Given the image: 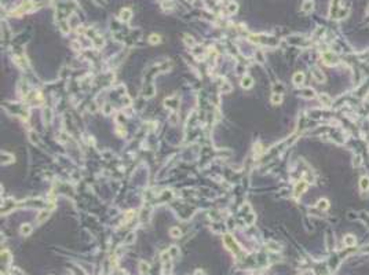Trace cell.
<instances>
[{
    "label": "cell",
    "instance_id": "5b68a950",
    "mask_svg": "<svg viewBox=\"0 0 369 275\" xmlns=\"http://www.w3.org/2000/svg\"><path fill=\"white\" fill-rule=\"evenodd\" d=\"M292 81H293L295 85H302L303 83H305V75H303L302 72H297L293 75V79H292Z\"/></svg>",
    "mask_w": 369,
    "mask_h": 275
},
{
    "label": "cell",
    "instance_id": "ac0fdd59",
    "mask_svg": "<svg viewBox=\"0 0 369 275\" xmlns=\"http://www.w3.org/2000/svg\"><path fill=\"white\" fill-rule=\"evenodd\" d=\"M149 41L152 44H156V43H160L161 39H160V36H158V34H152V36H150V39H149Z\"/></svg>",
    "mask_w": 369,
    "mask_h": 275
},
{
    "label": "cell",
    "instance_id": "30bf717a",
    "mask_svg": "<svg viewBox=\"0 0 369 275\" xmlns=\"http://www.w3.org/2000/svg\"><path fill=\"white\" fill-rule=\"evenodd\" d=\"M320 100H321V103L322 105H325V106H330L332 105V99L329 98L326 94H320Z\"/></svg>",
    "mask_w": 369,
    "mask_h": 275
},
{
    "label": "cell",
    "instance_id": "ffe728a7",
    "mask_svg": "<svg viewBox=\"0 0 369 275\" xmlns=\"http://www.w3.org/2000/svg\"><path fill=\"white\" fill-rule=\"evenodd\" d=\"M236 10H237V4H236V3H232V4L229 6V13L233 14V13H236Z\"/></svg>",
    "mask_w": 369,
    "mask_h": 275
},
{
    "label": "cell",
    "instance_id": "7a4b0ae2",
    "mask_svg": "<svg viewBox=\"0 0 369 275\" xmlns=\"http://www.w3.org/2000/svg\"><path fill=\"white\" fill-rule=\"evenodd\" d=\"M311 75H313V79H314L317 83H324V81H325V76H324L322 72H321L320 69H317V67H314V69H313Z\"/></svg>",
    "mask_w": 369,
    "mask_h": 275
},
{
    "label": "cell",
    "instance_id": "3957f363",
    "mask_svg": "<svg viewBox=\"0 0 369 275\" xmlns=\"http://www.w3.org/2000/svg\"><path fill=\"white\" fill-rule=\"evenodd\" d=\"M132 17V11L129 10V8H123L121 11H120V19L124 21V22H128L129 19H131Z\"/></svg>",
    "mask_w": 369,
    "mask_h": 275
},
{
    "label": "cell",
    "instance_id": "2e32d148",
    "mask_svg": "<svg viewBox=\"0 0 369 275\" xmlns=\"http://www.w3.org/2000/svg\"><path fill=\"white\" fill-rule=\"evenodd\" d=\"M318 208L322 209V211H326V209L329 208V202H328V200H320V202H318Z\"/></svg>",
    "mask_w": 369,
    "mask_h": 275
},
{
    "label": "cell",
    "instance_id": "8fae6325",
    "mask_svg": "<svg viewBox=\"0 0 369 275\" xmlns=\"http://www.w3.org/2000/svg\"><path fill=\"white\" fill-rule=\"evenodd\" d=\"M252 83H253V79L249 77V76H245V77L243 79V81H241V85H243L244 88H249L251 85H252Z\"/></svg>",
    "mask_w": 369,
    "mask_h": 275
},
{
    "label": "cell",
    "instance_id": "7c38bea8",
    "mask_svg": "<svg viewBox=\"0 0 369 275\" xmlns=\"http://www.w3.org/2000/svg\"><path fill=\"white\" fill-rule=\"evenodd\" d=\"M282 102V95L281 94H273V96H271V103L273 105H278V103Z\"/></svg>",
    "mask_w": 369,
    "mask_h": 275
},
{
    "label": "cell",
    "instance_id": "9a60e30c",
    "mask_svg": "<svg viewBox=\"0 0 369 275\" xmlns=\"http://www.w3.org/2000/svg\"><path fill=\"white\" fill-rule=\"evenodd\" d=\"M170 234H171V237H172V238H179L182 233H181V230H179L178 227H172V228L170 230Z\"/></svg>",
    "mask_w": 369,
    "mask_h": 275
},
{
    "label": "cell",
    "instance_id": "9c48e42d",
    "mask_svg": "<svg viewBox=\"0 0 369 275\" xmlns=\"http://www.w3.org/2000/svg\"><path fill=\"white\" fill-rule=\"evenodd\" d=\"M19 231H21V234H22V235L28 237V235L32 233V226H31V224H29V223L22 224V226H21V230H19Z\"/></svg>",
    "mask_w": 369,
    "mask_h": 275
},
{
    "label": "cell",
    "instance_id": "44dd1931",
    "mask_svg": "<svg viewBox=\"0 0 369 275\" xmlns=\"http://www.w3.org/2000/svg\"><path fill=\"white\" fill-rule=\"evenodd\" d=\"M132 242H134V234H129L128 238L125 239V244H132Z\"/></svg>",
    "mask_w": 369,
    "mask_h": 275
},
{
    "label": "cell",
    "instance_id": "d6986e66",
    "mask_svg": "<svg viewBox=\"0 0 369 275\" xmlns=\"http://www.w3.org/2000/svg\"><path fill=\"white\" fill-rule=\"evenodd\" d=\"M139 265H141V273H142V274H145V273H147V271H149V264H146L145 261H141Z\"/></svg>",
    "mask_w": 369,
    "mask_h": 275
},
{
    "label": "cell",
    "instance_id": "5bb4252c",
    "mask_svg": "<svg viewBox=\"0 0 369 275\" xmlns=\"http://www.w3.org/2000/svg\"><path fill=\"white\" fill-rule=\"evenodd\" d=\"M47 217H48V211H41V212H40V215L37 216L36 220H37V223H43V221L46 220Z\"/></svg>",
    "mask_w": 369,
    "mask_h": 275
},
{
    "label": "cell",
    "instance_id": "4fadbf2b",
    "mask_svg": "<svg viewBox=\"0 0 369 275\" xmlns=\"http://www.w3.org/2000/svg\"><path fill=\"white\" fill-rule=\"evenodd\" d=\"M2 158H3V160H2L3 164H8V162L13 161V158H14V157H13L11 154H7L6 152H3V153H2Z\"/></svg>",
    "mask_w": 369,
    "mask_h": 275
},
{
    "label": "cell",
    "instance_id": "6da1fadb",
    "mask_svg": "<svg viewBox=\"0 0 369 275\" xmlns=\"http://www.w3.org/2000/svg\"><path fill=\"white\" fill-rule=\"evenodd\" d=\"M322 61L325 65H328V66H333V65L338 63V57L336 55H333V52H325V54L322 55Z\"/></svg>",
    "mask_w": 369,
    "mask_h": 275
},
{
    "label": "cell",
    "instance_id": "ba28073f",
    "mask_svg": "<svg viewBox=\"0 0 369 275\" xmlns=\"http://www.w3.org/2000/svg\"><path fill=\"white\" fill-rule=\"evenodd\" d=\"M359 188L362 191H367L369 190V176H362L359 179Z\"/></svg>",
    "mask_w": 369,
    "mask_h": 275
},
{
    "label": "cell",
    "instance_id": "e0dca14e",
    "mask_svg": "<svg viewBox=\"0 0 369 275\" xmlns=\"http://www.w3.org/2000/svg\"><path fill=\"white\" fill-rule=\"evenodd\" d=\"M305 98H313L314 96V90H311V88H306V90H303V94H302Z\"/></svg>",
    "mask_w": 369,
    "mask_h": 275
},
{
    "label": "cell",
    "instance_id": "277c9868",
    "mask_svg": "<svg viewBox=\"0 0 369 275\" xmlns=\"http://www.w3.org/2000/svg\"><path fill=\"white\" fill-rule=\"evenodd\" d=\"M355 242H357L355 237H354V235H351V234L346 235V237H344V238H343V244H344V246H347V248L354 246V245H355Z\"/></svg>",
    "mask_w": 369,
    "mask_h": 275
},
{
    "label": "cell",
    "instance_id": "52a82bcc",
    "mask_svg": "<svg viewBox=\"0 0 369 275\" xmlns=\"http://www.w3.org/2000/svg\"><path fill=\"white\" fill-rule=\"evenodd\" d=\"M306 188H307V183L305 182V180H302L300 183H297L296 187H295V194L296 196H299V194H303L306 191Z\"/></svg>",
    "mask_w": 369,
    "mask_h": 275
},
{
    "label": "cell",
    "instance_id": "7402d4cb",
    "mask_svg": "<svg viewBox=\"0 0 369 275\" xmlns=\"http://www.w3.org/2000/svg\"><path fill=\"white\" fill-rule=\"evenodd\" d=\"M95 4H98V6H102V4H105V0H92Z\"/></svg>",
    "mask_w": 369,
    "mask_h": 275
},
{
    "label": "cell",
    "instance_id": "8992f818",
    "mask_svg": "<svg viewBox=\"0 0 369 275\" xmlns=\"http://www.w3.org/2000/svg\"><path fill=\"white\" fill-rule=\"evenodd\" d=\"M313 8H314V2L313 0H305L302 6V11L303 13H311Z\"/></svg>",
    "mask_w": 369,
    "mask_h": 275
}]
</instances>
